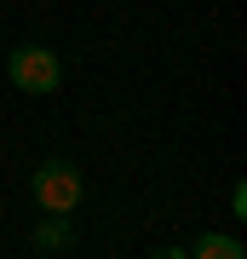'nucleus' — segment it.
Here are the masks:
<instances>
[{"mask_svg": "<svg viewBox=\"0 0 247 259\" xmlns=\"http://www.w3.org/2000/svg\"><path fill=\"white\" fill-rule=\"evenodd\" d=\"M6 75H12V87H18V93H58L64 64H58L52 47H12Z\"/></svg>", "mask_w": 247, "mask_h": 259, "instance_id": "f03ea898", "label": "nucleus"}, {"mask_svg": "<svg viewBox=\"0 0 247 259\" xmlns=\"http://www.w3.org/2000/svg\"><path fill=\"white\" fill-rule=\"evenodd\" d=\"M190 259H247V248H241L236 236H224V231H207V236L190 248Z\"/></svg>", "mask_w": 247, "mask_h": 259, "instance_id": "20e7f679", "label": "nucleus"}, {"mask_svg": "<svg viewBox=\"0 0 247 259\" xmlns=\"http://www.w3.org/2000/svg\"><path fill=\"white\" fill-rule=\"evenodd\" d=\"M35 202L46 207V213H75L81 207V167H75L69 156H46L40 167H35Z\"/></svg>", "mask_w": 247, "mask_h": 259, "instance_id": "f257e3e1", "label": "nucleus"}, {"mask_svg": "<svg viewBox=\"0 0 247 259\" xmlns=\"http://www.w3.org/2000/svg\"><path fill=\"white\" fill-rule=\"evenodd\" d=\"M29 242H35L40 253H64L69 242H75V225H69V213H46V219L35 225V236H29Z\"/></svg>", "mask_w": 247, "mask_h": 259, "instance_id": "7ed1b4c3", "label": "nucleus"}, {"mask_svg": "<svg viewBox=\"0 0 247 259\" xmlns=\"http://www.w3.org/2000/svg\"><path fill=\"white\" fill-rule=\"evenodd\" d=\"M150 259H190V253H178V248H156Z\"/></svg>", "mask_w": 247, "mask_h": 259, "instance_id": "39448f33", "label": "nucleus"}]
</instances>
